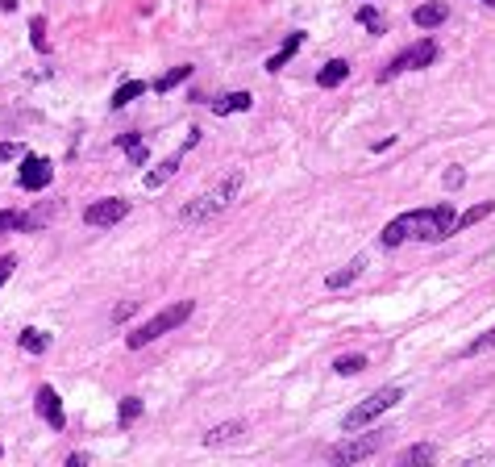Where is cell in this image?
Instances as JSON below:
<instances>
[{"mask_svg": "<svg viewBox=\"0 0 495 467\" xmlns=\"http://www.w3.org/2000/svg\"><path fill=\"white\" fill-rule=\"evenodd\" d=\"M483 5H487V9H495V0H483Z\"/></svg>", "mask_w": 495, "mask_h": 467, "instance_id": "32", "label": "cell"}, {"mask_svg": "<svg viewBox=\"0 0 495 467\" xmlns=\"http://www.w3.org/2000/svg\"><path fill=\"white\" fill-rule=\"evenodd\" d=\"M196 142H200V130H192V134H188V142H183V150H192ZM183 150H175V154H167V159H162L158 167H150V171L142 176V184H146L150 192H158L162 184H167V180H171L175 171H179V163H183Z\"/></svg>", "mask_w": 495, "mask_h": 467, "instance_id": "7", "label": "cell"}, {"mask_svg": "<svg viewBox=\"0 0 495 467\" xmlns=\"http://www.w3.org/2000/svg\"><path fill=\"white\" fill-rule=\"evenodd\" d=\"M21 154H25L21 142H0V163H13V159H21Z\"/></svg>", "mask_w": 495, "mask_h": 467, "instance_id": "28", "label": "cell"}, {"mask_svg": "<svg viewBox=\"0 0 495 467\" xmlns=\"http://www.w3.org/2000/svg\"><path fill=\"white\" fill-rule=\"evenodd\" d=\"M29 42H34L38 55H46V50H50V42H46V21H42V17L29 21Z\"/></svg>", "mask_w": 495, "mask_h": 467, "instance_id": "22", "label": "cell"}, {"mask_svg": "<svg viewBox=\"0 0 495 467\" xmlns=\"http://www.w3.org/2000/svg\"><path fill=\"white\" fill-rule=\"evenodd\" d=\"M346 75H350V63H346V59H329V63L320 67L316 84H320V88H338V84H342Z\"/></svg>", "mask_w": 495, "mask_h": 467, "instance_id": "14", "label": "cell"}, {"mask_svg": "<svg viewBox=\"0 0 495 467\" xmlns=\"http://www.w3.org/2000/svg\"><path fill=\"white\" fill-rule=\"evenodd\" d=\"M125 213H129V200L104 196V200H96V204H88V209H84V221H88V226H117Z\"/></svg>", "mask_w": 495, "mask_h": 467, "instance_id": "9", "label": "cell"}, {"mask_svg": "<svg viewBox=\"0 0 495 467\" xmlns=\"http://www.w3.org/2000/svg\"><path fill=\"white\" fill-rule=\"evenodd\" d=\"M242 434H246V422H221V426H212L204 434V442L208 446H225V442H238Z\"/></svg>", "mask_w": 495, "mask_h": 467, "instance_id": "11", "label": "cell"}, {"mask_svg": "<svg viewBox=\"0 0 495 467\" xmlns=\"http://www.w3.org/2000/svg\"><path fill=\"white\" fill-rule=\"evenodd\" d=\"M483 350H495V330H487V334H483V338H474V342H470V346H466V350H462V355H466V359H470V355H483Z\"/></svg>", "mask_w": 495, "mask_h": 467, "instance_id": "27", "label": "cell"}, {"mask_svg": "<svg viewBox=\"0 0 495 467\" xmlns=\"http://www.w3.org/2000/svg\"><path fill=\"white\" fill-rule=\"evenodd\" d=\"M38 418L50 426V430H63L67 426V413H63V400L54 388H38Z\"/></svg>", "mask_w": 495, "mask_h": 467, "instance_id": "10", "label": "cell"}, {"mask_svg": "<svg viewBox=\"0 0 495 467\" xmlns=\"http://www.w3.org/2000/svg\"><path fill=\"white\" fill-rule=\"evenodd\" d=\"M9 230H21V213L0 209V234H9Z\"/></svg>", "mask_w": 495, "mask_h": 467, "instance_id": "29", "label": "cell"}, {"mask_svg": "<svg viewBox=\"0 0 495 467\" xmlns=\"http://www.w3.org/2000/svg\"><path fill=\"white\" fill-rule=\"evenodd\" d=\"M188 75H192V67H188V63H183V67H171V71L162 75V80H158L154 88H158V92H171V88H179V84H183Z\"/></svg>", "mask_w": 495, "mask_h": 467, "instance_id": "20", "label": "cell"}, {"mask_svg": "<svg viewBox=\"0 0 495 467\" xmlns=\"http://www.w3.org/2000/svg\"><path fill=\"white\" fill-rule=\"evenodd\" d=\"M250 105H254L250 92H229L225 100H216V105H212V113H216V117H229V113H246Z\"/></svg>", "mask_w": 495, "mask_h": 467, "instance_id": "13", "label": "cell"}, {"mask_svg": "<svg viewBox=\"0 0 495 467\" xmlns=\"http://www.w3.org/2000/svg\"><path fill=\"white\" fill-rule=\"evenodd\" d=\"M142 92H146V80H125V84L113 92V109H125L129 100H138Z\"/></svg>", "mask_w": 495, "mask_h": 467, "instance_id": "17", "label": "cell"}, {"mask_svg": "<svg viewBox=\"0 0 495 467\" xmlns=\"http://www.w3.org/2000/svg\"><path fill=\"white\" fill-rule=\"evenodd\" d=\"M300 46H304V34H292V38H288V42H283V46H279V50H275V55L266 59V71H283V63L296 55Z\"/></svg>", "mask_w": 495, "mask_h": 467, "instance_id": "15", "label": "cell"}, {"mask_svg": "<svg viewBox=\"0 0 495 467\" xmlns=\"http://www.w3.org/2000/svg\"><path fill=\"white\" fill-rule=\"evenodd\" d=\"M462 180H466V171H462V167H450V171L442 176V184H446V188H462Z\"/></svg>", "mask_w": 495, "mask_h": 467, "instance_id": "30", "label": "cell"}, {"mask_svg": "<svg viewBox=\"0 0 495 467\" xmlns=\"http://www.w3.org/2000/svg\"><path fill=\"white\" fill-rule=\"evenodd\" d=\"M192 300H175L171 309H162V313H154L150 322H142L125 342H129V350H142V346H150L154 338H162V334H167V330H175V326H183L188 318H192Z\"/></svg>", "mask_w": 495, "mask_h": 467, "instance_id": "3", "label": "cell"}, {"mask_svg": "<svg viewBox=\"0 0 495 467\" xmlns=\"http://www.w3.org/2000/svg\"><path fill=\"white\" fill-rule=\"evenodd\" d=\"M358 276H362V259H354V263H350V267H342V272H333V276H329L325 284H329V288H346V284H354Z\"/></svg>", "mask_w": 495, "mask_h": 467, "instance_id": "18", "label": "cell"}, {"mask_svg": "<svg viewBox=\"0 0 495 467\" xmlns=\"http://www.w3.org/2000/svg\"><path fill=\"white\" fill-rule=\"evenodd\" d=\"M17 342H21V350H25V355H46V350H50V334H42V330H34V326H29V330H21V334H17Z\"/></svg>", "mask_w": 495, "mask_h": 467, "instance_id": "16", "label": "cell"}, {"mask_svg": "<svg viewBox=\"0 0 495 467\" xmlns=\"http://www.w3.org/2000/svg\"><path fill=\"white\" fill-rule=\"evenodd\" d=\"M400 396H404V388H396V384H392V388H379V392H370V396H366L362 405H354V409L346 413L342 430H346V434H358V430H362L366 422H375V418H379V413L396 409V405H400Z\"/></svg>", "mask_w": 495, "mask_h": 467, "instance_id": "4", "label": "cell"}, {"mask_svg": "<svg viewBox=\"0 0 495 467\" xmlns=\"http://www.w3.org/2000/svg\"><path fill=\"white\" fill-rule=\"evenodd\" d=\"M491 209H495V204H491V200H483V204H474V209H470V213H462V217H458V226H454V230H462V226H474V221H483V217H487Z\"/></svg>", "mask_w": 495, "mask_h": 467, "instance_id": "25", "label": "cell"}, {"mask_svg": "<svg viewBox=\"0 0 495 467\" xmlns=\"http://www.w3.org/2000/svg\"><path fill=\"white\" fill-rule=\"evenodd\" d=\"M13 272H17V259H13V254H5V259H0V288H5V280H9Z\"/></svg>", "mask_w": 495, "mask_h": 467, "instance_id": "31", "label": "cell"}, {"mask_svg": "<svg viewBox=\"0 0 495 467\" xmlns=\"http://www.w3.org/2000/svg\"><path fill=\"white\" fill-rule=\"evenodd\" d=\"M388 438H392V430H370V434L346 438L342 446L329 451V459H333V463H358V459H370V455H379L383 446H388Z\"/></svg>", "mask_w": 495, "mask_h": 467, "instance_id": "5", "label": "cell"}, {"mask_svg": "<svg viewBox=\"0 0 495 467\" xmlns=\"http://www.w3.org/2000/svg\"><path fill=\"white\" fill-rule=\"evenodd\" d=\"M433 455H437V451H433V446H408V451H404V455H400V463H429V459H433Z\"/></svg>", "mask_w": 495, "mask_h": 467, "instance_id": "26", "label": "cell"}, {"mask_svg": "<svg viewBox=\"0 0 495 467\" xmlns=\"http://www.w3.org/2000/svg\"><path fill=\"white\" fill-rule=\"evenodd\" d=\"M242 184H246V176L242 171H229V176H221L212 188H204L200 196H192L188 204H183V213H179V221H188V226H200V221H212L216 213H225L229 204L238 200V192H242Z\"/></svg>", "mask_w": 495, "mask_h": 467, "instance_id": "2", "label": "cell"}, {"mask_svg": "<svg viewBox=\"0 0 495 467\" xmlns=\"http://www.w3.org/2000/svg\"><path fill=\"white\" fill-rule=\"evenodd\" d=\"M50 176H54L50 159H38V154H21V171H17V184H21L25 192H42V188H50Z\"/></svg>", "mask_w": 495, "mask_h": 467, "instance_id": "8", "label": "cell"}, {"mask_svg": "<svg viewBox=\"0 0 495 467\" xmlns=\"http://www.w3.org/2000/svg\"><path fill=\"white\" fill-rule=\"evenodd\" d=\"M358 21H362L370 34H383V29H388V21H383V13H379V9H370V5H366V9H358Z\"/></svg>", "mask_w": 495, "mask_h": 467, "instance_id": "21", "label": "cell"}, {"mask_svg": "<svg viewBox=\"0 0 495 467\" xmlns=\"http://www.w3.org/2000/svg\"><path fill=\"white\" fill-rule=\"evenodd\" d=\"M458 226V213H454V204H433V209H416V213H400L396 221L383 226L379 242L383 246H400L408 238H420V242H442L450 238Z\"/></svg>", "mask_w": 495, "mask_h": 467, "instance_id": "1", "label": "cell"}, {"mask_svg": "<svg viewBox=\"0 0 495 467\" xmlns=\"http://www.w3.org/2000/svg\"><path fill=\"white\" fill-rule=\"evenodd\" d=\"M333 372H338V376H358V372H366V355H342V359L333 363Z\"/></svg>", "mask_w": 495, "mask_h": 467, "instance_id": "19", "label": "cell"}, {"mask_svg": "<svg viewBox=\"0 0 495 467\" xmlns=\"http://www.w3.org/2000/svg\"><path fill=\"white\" fill-rule=\"evenodd\" d=\"M433 59H437V42H433V38H420L416 46H408L404 55H396V59H392V67H383V71H379V80H392V75L412 71V67H429Z\"/></svg>", "mask_w": 495, "mask_h": 467, "instance_id": "6", "label": "cell"}, {"mask_svg": "<svg viewBox=\"0 0 495 467\" xmlns=\"http://www.w3.org/2000/svg\"><path fill=\"white\" fill-rule=\"evenodd\" d=\"M142 418V396H125L121 400V426H134Z\"/></svg>", "mask_w": 495, "mask_h": 467, "instance_id": "23", "label": "cell"}, {"mask_svg": "<svg viewBox=\"0 0 495 467\" xmlns=\"http://www.w3.org/2000/svg\"><path fill=\"white\" fill-rule=\"evenodd\" d=\"M0 455H5V451H0Z\"/></svg>", "mask_w": 495, "mask_h": 467, "instance_id": "33", "label": "cell"}, {"mask_svg": "<svg viewBox=\"0 0 495 467\" xmlns=\"http://www.w3.org/2000/svg\"><path fill=\"white\" fill-rule=\"evenodd\" d=\"M446 17H450V9L442 5V0H429V5H420V9L412 13V21H416L420 29H433V25H442Z\"/></svg>", "mask_w": 495, "mask_h": 467, "instance_id": "12", "label": "cell"}, {"mask_svg": "<svg viewBox=\"0 0 495 467\" xmlns=\"http://www.w3.org/2000/svg\"><path fill=\"white\" fill-rule=\"evenodd\" d=\"M117 142L129 150V159H134V163H146V146L138 142V134H117Z\"/></svg>", "mask_w": 495, "mask_h": 467, "instance_id": "24", "label": "cell"}]
</instances>
